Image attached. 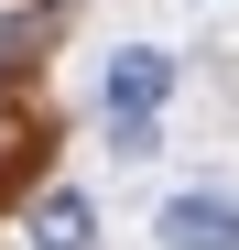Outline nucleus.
I'll return each mask as SVG.
<instances>
[{
	"label": "nucleus",
	"instance_id": "20e7f679",
	"mask_svg": "<svg viewBox=\"0 0 239 250\" xmlns=\"http://www.w3.org/2000/svg\"><path fill=\"white\" fill-rule=\"evenodd\" d=\"M109 152H120V163H141V152H163V131H152V120H109Z\"/></svg>",
	"mask_w": 239,
	"mask_h": 250
},
{
	"label": "nucleus",
	"instance_id": "f03ea898",
	"mask_svg": "<svg viewBox=\"0 0 239 250\" xmlns=\"http://www.w3.org/2000/svg\"><path fill=\"white\" fill-rule=\"evenodd\" d=\"M163 98H174V55H152V44L109 55V120H152Z\"/></svg>",
	"mask_w": 239,
	"mask_h": 250
},
{
	"label": "nucleus",
	"instance_id": "7ed1b4c3",
	"mask_svg": "<svg viewBox=\"0 0 239 250\" xmlns=\"http://www.w3.org/2000/svg\"><path fill=\"white\" fill-rule=\"evenodd\" d=\"M33 250H98V207L76 185H55L44 207H33Z\"/></svg>",
	"mask_w": 239,
	"mask_h": 250
},
{
	"label": "nucleus",
	"instance_id": "f257e3e1",
	"mask_svg": "<svg viewBox=\"0 0 239 250\" xmlns=\"http://www.w3.org/2000/svg\"><path fill=\"white\" fill-rule=\"evenodd\" d=\"M152 239H163V250H239V196L196 185V196H174L163 218H152Z\"/></svg>",
	"mask_w": 239,
	"mask_h": 250
}]
</instances>
